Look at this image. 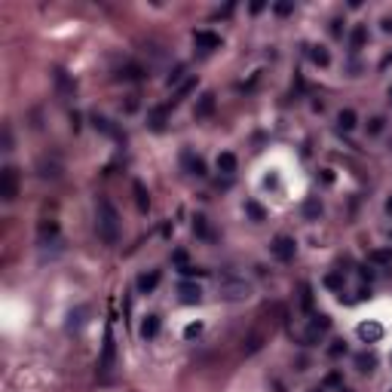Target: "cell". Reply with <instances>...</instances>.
Listing matches in <instances>:
<instances>
[{"label":"cell","instance_id":"obj_43","mask_svg":"<svg viewBox=\"0 0 392 392\" xmlns=\"http://www.w3.org/2000/svg\"><path fill=\"white\" fill-rule=\"evenodd\" d=\"M313 392H325V389H313Z\"/></svg>","mask_w":392,"mask_h":392},{"label":"cell","instance_id":"obj_20","mask_svg":"<svg viewBox=\"0 0 392 392\" xmlns=\"http://www.w3.org/2000/svg\"><path fill=\"white\" fill-rule=\"evenodd\" d=\"M368 261L377 263V267H386V263H392V248H377L368 255Z\"/></svg>","mask_w":392,"mask_h":392},{"label":"cell","instance_id":"obj_19","mask_svg":"<svg viewBox=\"0 0 392 392\" xmlns=\"http://www.w3.org/2000/svg\"><path fill=\"white\" fill-rule=\"evenodd\" d=\"M245 215H248V218H251V221H255V224L267 221V212H263V205H258L255 199H248V202H245Z\"/></svg>","mask_w":392,"mask_h":392},{"label":"cell","instance_id":"obj_32","mask_svg":"<svg viewBox=\"0 0 392 392\" xmlns=\"http://www.w3.org/2000/svg\"><path fill=\"white\" fill-rule=\"evenodd\" d=\"M383 117H371V120H368V135H380V132H383Z\"/></svg>","mask_w":392,"mask_h":392},{"label":"cell","instance_id":"obj_9","mask_svg":"<svg viewBox=\"0 0 392 392\" xmlns=\"http://www.w3.org/2000/svg\"><path fill=\"white\" fill-rule=\"evenodd\" d=\"M159 279H163V273H159V270H151V273H141V276H138V291H141V294H151V291H156V285H159Z\"/></svg>","mask_w":392,"mask_h":392},{"label":"cell","instance_id":"obj_30","mask_svg":"<svg viewBox=\"0 0 392 392\" xmlns=\"http://www.w3.org/2000/svg\"><path fill=\"white\" fill-rule=\"evenodd\" d=\"M325 285L331 288V291H340V288H343V276L340 273H328L325 276Z\"/></svg>","mask_w":392,"mask_h":392},{"label":"cell","instance_id":"obj_36","mask_svg":"<svg viewBox=\"0 0 392 392\" xmlns=\"http://www.w3.org/2000/svg\"><path fill=\"white\" fill-rule=\"evenodd\" d=\"M181 77H184V65H178V67H175V71H172V74H169V80H166V83H169V86H175V83H178V80H181Z\"/></svg>","mask_w":392,"mask_h":392},{"label":"cell","instance_id":"obj_17","mask_svg":"<svg viewBox=\"0 0 392 392\" xmlns=\"http://www.w3.org/2000/svg\"><path fill=\"white\" fill-rule=\"evenodd\" d=\"M37 236H40V242L46 245V239H55V236H59V224H55V221H40Z\"/></svg>","mask_w":392,"mask_h":392},{"label":"cell","instance_id":"obj_1","mask_svg":"<svg viewBox=\"0 0 392 392\" xmlns=\"http://www.w3.org/2000/svg\"><path fill=\"white\" fill-rule=\"evenodd\" d=\"M95 209H98V221H95L98 239L105 242V245H117V239H120V215H117V209H113V202L101 196Z\"/></svg>","mask_w":392,"mask_h":392},{"label":"cell","instance_id":"obj_11","mask_svg":"<svg viewBox=\"0 0 392 392\" xmlns=\"http://www.w3.org/2000/svg\"><path fill=\"white\" fill-rule=\"evenodd\" d=\"M331 328V319L328 316H313V325H309V331H306V343H313L316 337H322Z\"/></svg>","mask_w":392,"mask_h":392},{"label":"cell","instance_id":"obj_12","mask_svg":"<svg viewBox=\"0 0 392 392\" xmlns=\"http://www.w3.org/2000/svg\"><path fill=\"white\" fill-rule=\"evenodd\" d=\"M215 166H218V172H221V175H233V172H236V153H230V151L218 153Z\"/></svg>","mask_w":392,"mask_h":392},{"label":"cell","instance_id":"obj_31","mask_svg":"<svg viewBox=\"0 0 392 392\" xmlns=\"http://www.w3.org/2000/svg\"><path fill=\"white\" fill-rule=\"evenodd\" d=\"M328 355H331V359H340V355H347V343H343V340H334L331 347H328Z\"/></svg>","mask_w":392,"mask_h":392},{"label":"cell","instance_id":"obj_34","mask_svg":"<svg viewBox=\"0 0 392 392\" xmlns=\"http://www.w3.org/2000/svg\"><path fill=\"white\" fill-rule=\"evenodd\" d=\"M273 13H276V16H291V13H294V3H276Z\"/></svg>","mask_w":392,"mask_h":392},{"label":"cell","instance_id":"obj_27","mask_svg":"<svg viewBox=\"0 0 392 392\" xmlns=\"http://www.w3.org/2000/svg\"><path fill=\"white\" fill-rule=\"evenodd\" d=\"M92 123H95V129H101L105 135H113V138L120 135V132H117V129L110 126V120H105V117H92Z\"/></svg>","mask_w":392,"mask_h":392},{"label":"cell","instance_id":"obj_44","mask_svg":"<svg viewBox=\"0 0 392 392\" xmlns=\"http://www.w3.org/2000/svg\"><path fill=\"white\" fill-rule=\"evenodd\" d=\"M389 362H392V359H389Z\"/></svg>","mask_w":392,"mask_h":392},{"label":"cell","instance_id":"obj_28","mask_svg":"<svg viewBox=\"0 0 392 392\" xmlns=\"http://www.w3.org/2000/svg\"><path fill=\"white\" fill-rule=\"evenodd\" d=\"M355 365H359V371H374V365H377V359H374L371 352H368V355L362 352L359 359H355Z\"/></svg>","mask_w":392,"mask_h":392},{"label":"cell","instance_id":"obj_10","mask_svg":"<svg viewBox=\"0 0 392 392\" xmlns=\"http://www.w3.org/2000/svg\"><path fill=\"white\" fill-rule=\"evenodd\" d=\"M178 294H181V304H199L202 301V288L193 285V282H181Z\"/></svg>","mask_w":392,"mask_h":392},{"label":"cell","instance_id":"obj_23","mask_svg":"<svg viewBox=\"0 0 392 392\" xmlns=\"http://www.w3.org/2000/svg\"><path fill=\"white\" fill-rule=\"evenodd\" d=\"M135 199H138V209H141V212H147V209H151V199H147V190H144V184H138L135 181Z\"/></svg>","mask_w":392,"mask_h":392},{"label":"cell","instance_id":"obj_38","mask_svg":"<svg viewBox=\"0 0 392 392\" xmlns=\"http://www.w3.org/2000/svg\"><path fill=\"white\" fill-rule=\"evenodd\" d=\"M304 309H313V294H309V288H304Z\"/></svg>","mask_w":392,"mask_h":392},{"label":"cell","instance_id":"obj_29","mask_svg":"<svg viewBox=\"0 0 392 392\" xmlns=\"http://www.w3.org/2000/svg\"><path fill=\"white\" fill-rule=\"evenodd\" d=\"M193 89H196V80H187V83H184V86H181V89L175 92V98H172V105H178L181 98H187V95H190Z\"/></svg>","mask_w":392,"mask_h":392},{"label":"cell","instance_id":"obj_39","mask_svg":"<svg viewBox=\"0 0 392 392\" xmlns=\"http://www.w3.org/2000/svg\"><path fill=\"white\" fill-rule=\"evenodd\" d=\"M126 110H129V113H132V110H138V101H135V95H132L129 101H126Z\"/></svg>","mask_w":392,"mask_h":392},{"label":"cell","instance_id":"obj_3","mask_svg":"<svg viewBox=\"0 0 392 392\" xmlns=\"http://www.w3.org/2000/svg\"><path fill=\"white\" fill-rule=\"evenodd\" d=\"M0 196H3L6 202H13L19 196V172L13 166H6L3 172H0Z\"/></svg>","mask_w":392,"mask_h":392},{"label":"cell","instance_id":"obj_24","mask_svg":"<svg viewBox=\"0 0 392 392\" xmlns=\"http://www.w3.org/2000/svg\"><path fill=\"white\" fill-rule=\"evenodd\" d=\"M304 215L309 218V221H316V218L322 215V202H319V199H306V202H304Z\"/></svg>","mask_w":392,"mask_h":392},{"label":"cell","instance_id":"obj_4","mask_svg":"<svg viewBox=\"0 0 392 392\" xmlns=\"http://www.w3.org/2000/svg\"><path fill=\"white\" fill-rule=\"evenodd\" d=\"M270 251H273V258H276V261L288 263V261H294L297 242H294L291 236H276V239H273V245H270Z\"/></svg>","mask_w":392,"mask_h":392},{"label":"cell","instance_id":"obj_13","mask_svg":"<svg viewBox=\"0 0 392 392\" xmlns=\"http://www.w3.org/2000/svg\"><path fill=\"white\" fill-rule=\"evenodd\" d=\"M166 117H169V108H153L151 113H147V123H151L153 132H163L166 129Z\"/></svg>","mask_w":392,"mask_h":392},{"label":"cell","instance_id":"obj_16","mask_svg":"<svg viewBox=\"0 0 392 392\" xmlns=\"http://www.w3.org/2000/svg\"><path fill=\"white\" fill-rule=\"evenodd\" d=\"M365 43H368V28H365V25H355V28H352V34H349V49H352V52H359Z\"/></svg>","mask_w":392,"mask_h":392},{"label":"cell","instance_id":"obj_42","mask_svg":"<svg viewBox=\"0 0 392 392\" xmlns=\"http://www.w3.org/2000/svg\"><path fill=\"white\" fill-rule=\"evenodd\" d=\"M389 101H392V86H389Z\"/></svg>","mask_w":392,"mask_h":392},{"label":"cell","instance_id":"obj_18","mask_svg":"<svg viewBox=\"0 0 392 392\" xmlns=\"http://www.w3.org/2000/svg\"><path fill=\"white\" fill-rule=\"evenodd\" d=\"M309 59H313V65H319V67H328L331 65V55H328L325 46H313V49H309Z\"/></svg>","mask_w":392,"mask_h":392},{"label":"cell","instance_id":"obj_37","mask_svg":"<svg viewBox=\"0 0 392 392\" xmlns=\"http://www.w3.org/2000/svg\"><path fill=\"white\" fill-rule=\"evenodd\" d=\"M340 25H343V19H334V22H331V34H334V37H340V34H343Z\"/></svg>","mask_w":392,"mask_h":392},{"label":"cell","instance_id":"obj_5","mask_svg":"<svg viewBox=\"0 0 392 392\" xmlns=\"http://www.w3.org/2000/svg\"><path fill=\"white\" fill-rule=\"evenodd\" d=\"M113 355H117V343H113V331L108 325L105 328V347H101V359H98V371L101 374H108L113 368Z\"/></svg>","mask_w":392,"mask_h":392},{"label":"cell","instance_id":"obj_15","mask_svg":"<svg viewBox=\"0 0 392 392\" xmlns=\"http://www.w3.org/2000/svg\"><path fill=\"white\" fill-rule=\"evenodd\" d=\"M156 334H159V316H144V322H141V337L144 340H153L156 337Z\"/></svg>","mask_w":392,"mask_h":392},{"label":"cell","instance_id":"obj_8","mask_svg":"<svg viewBox=\"0 0 392 392\" xmlns=\"http://www.w3.org/2000/svg\"><path fill=\"white\" fill-rule=\"evenodd\" d=\"M355 331H359V337L365 343H377L380 337H383V325H380V322H362Z\"/></svg>","mask_w":392,"mask_h":392},{"label":"cell","instance_id":"obj_26","mask_svg":"<svg viewBox=\"0 0 392 392\" xmlns=\"http://www.w3.org/2000/svg\"><path fill=\"white\" fill-rule=\"evenodd\" d=\"M55 83H59V89H62V95H71L74 92V83L65 77V71H55Z\"/></svg>","mask_w":392,"mask_h":392},{"label":"cell","instance_id":"obj_6","mask_svg":"<svg viewBox=\"0 0 392 392\" xmlns=\"http://www.w3.org/2000/svg\"><path fill=\"white\" fill-rule=\"evenodd\" d=\"M193 43H196V49H202V52L221 49V37L212 34V31H193Z\"/></svg>","mask_w":392,"mask_h":392},{"label":"cell","instance_id":"obj_22","mask_svg":"<svg viewBox=\"0 0 392 392\" xmlns=\"http://www.w3.org/2000/svg\"><path fill=\"white\" fill-rule=\"evenodd\" d=\"M184 159H187V166H190V172L196 178H205V163L199 156H190V153H184Z\"/></svg>","mask_w":392,"mask_h":392},{"label":"cell","instance_id":"obj_14","mask_svg":"<svg viewBox=\"0 0 392 392\" xmlns=\"http://www.w3.org/2000/svg\"><path fill=\"white\" fill-rule=\"evenodd\" d=\"M355 123H359V117H355V110L352 108H343L337 113V126H340V132H352L355 129Z\"/></svg>","mask_w":392,"mask_h":392},{"label":"cell","instance_id":"obj_7","mask_svg":"<svg viewBox=\"0 0 392 392\" xmlns=\"http://www.w3.org/2000/svg\"><path fill=\"white\" fill-rule=\"evenodd\" d=\"M212 113H215V92H202L199 101H196V108H193V117L205 120V117H212Z\"/></svg>","mask_w":392,"mask_h":392},{"label":"cell","instance_id":"obj_2","mask_svg":"<svg viewBox=\"0 0 392 392\" xmlns=\"http://www.w3.org/2000/svg\"><path fill=\"white\" fill-rule=\"evenodd\" d=\"M218 291H221V297H227V301H245V297L251 294V285L245 279L221 276V279H218Z\"/></svg>","mask_w":392,"mask_h":392},{"label":"cell","instance_id":"obj_33","mask_svg":"<svg viewBox=\"0 0 392 392\" xmlns=\"http://www.w3.org/2000/svg\"><path fill=\"white\" fill-rule=\"evenodd\" d=\"M199 334H202V322H190V325L184 328V337H187V340H193V337H199Z\"/></svg>","mask_w":392,"mask_h":392},{"label":"cell","instance_id":"obj_21","mask_svg":"<svg viewBox=\"0 0 392 392\" xmlns=\"http://www.w3.org/2000/svg\"><path fill=\"white\" fill-rule=\"evenodd\" d=\"M193 233L199 236V239H212V233H209V221H205V215H196V218H193Z\"/></svg>","mask_w":392,"mask_h":392},{"label":"cell","instance_id":"obj_40","mask_svg":"<svg viewBox=\"0 0 392 392\" xmlns=\"http://www.w3.org/2000/svg\"><path fill=\"white\" fill-rule=\"evenodd\" d=\"M383 31H386V34H392V19H383Z\"/></svg>","mask_w":392,"mask_h":392},{"label":"cell","instance_id":"obj_25","mask_svg":"<svg viewBox=\"0 0 392 392\" xmlns=\"http://www.w3.org/2000/svg\"><path fill=\"white\" fill-rule=\"evenodd\" d=\"M141 77H144V71L138 65H126L120 71V80H141Z\"/></svg>","mask_w":392,"mask_h":392},{"label":"cell","instance_id":"obj_35","mask_svg":"<svg viewBox=\"0 0 392 392\" xmlns=\"http://www.w3.org/2000/svg\"><path fill=\"white\" fill-rule=\"evenodd\" d=\"M172 261H175L178 267H187V251H184V248H178V251H172Z\"/></svg>","mask_w":392,"mask_h":392},{"label":"cell","instance_id":"obj_41","mask_svg":"<svg viewBox=\"0 0 392 392\" xmlns=\"http://www.w3.org/2000/svg\"><path fill=\"white\" fill-rule=\"evenodd\" d=\"M386 212L392 215V196H389V199H386Z\"/></svg>","mask_w":392,"mask_h":392}]
</instances>
